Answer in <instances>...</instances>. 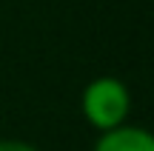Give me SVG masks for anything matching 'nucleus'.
I'll list each match as a JSON object with an SVG mask.
<instances>
[{
	"mask_svg": "<svg viewBox=\"0 0 154 151\" xmlns=\"http://www.w3.org/2000/svg\"><path fill=\"white\" fill-rule=\"evenodd\" d=\"M80 114L97 134L114 131L128 123L131 114V91L114 74H100L88 80L80 91Z\"/></svg>",
	"mask_w": 154,
	"mask_h": 151,
	"instance_id": "obj_1",
	"label": "nucleus"
},
{
	"mask_svg": "<svg viewBox=\"0 0 154 151\" xmlns=\"http://www.w3.org/2000/svg\"><path fill=\"white\" fill-rule=\"evenodd\" d=\"M0 151H43L29 140H17V137H3L0 140Z\"/></svg>",
	"mask_w": 154,
	"mask_h": 151,
	"instance_id": "obj_3",
	"label": "nucleus"
},
{
	"mask_svg": "<svg viewBox=\"0 0 154 151\" xmlns=\"http://www.w3.org/2000/svg\"><path fill=\"white\" fill-rule=\"evenodd\" d=\"M91 151H154V131L146 125L126 123L114 131L97 134Z\"/></svg>",
	"mask_w": 154,
	"mask_h": 151,
	"instance_id": "obj_2",
	"label": "nucleus"
}]
</instances>
